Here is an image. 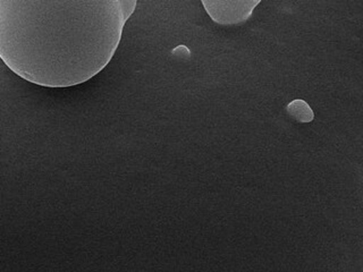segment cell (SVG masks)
<instances>
[{
    "label": "cell",
    "instance_id": "obj_3",
    "mask_svg": "<svg viewBox=\"0 0 363 272\" xmlns=\"http://www.w3.org/2000/svg\"><path fill=\"white\" fill-rule=\"evenodd\" d=\"M136 3H138V0H118L125 21H128L130 15L133 14L134 11H135Z\"/></svg>",
    "mask_w": 363,
    "mask_h": 272
},
{
    "label": "cell",
    "instance_id": "obj_2",
    "mask_svg": "<svg viewBox=\"0 0 363 272\" xmlns=\"http://www.w3.org/2000/svg\"><path fill=\"white\" fill-rule=\"evenodd\" d=\"M210 18L220 26H236L249 20L261 0H201Z\"/></svg>",
    "mask_w": 363,
    "mask_h": 272
},
{
    "label": "cell",
    "instance_id": "obj_1",
    "mask_svg": "<svg viewBox=\"0 0 363 272\" xmlns=\"http://www.w3.org/2000/svg\"><path fill=\"white\" fill-rule=\"evenodd\" d=\"M125 23L118 0H0V58L40 86L82 84L109 64Z\"/></svg>",
    "mask_w": 363,
    "mask_h": 272
}]
</instances>
